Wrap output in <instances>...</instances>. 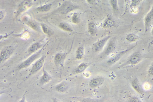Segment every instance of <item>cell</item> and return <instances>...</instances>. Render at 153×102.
Instances as JSON below:
<instances>
[{
	"mask_svg": "<svg viewBox=\"0 0 153 102\" xmlns=\"http://www.w3.org/2000/svg\"><path fill=\"white\" fill-rule=\"evenodd\" d=\"M79 6L69 1H65L59 7L58 10L61 14H67L74 11L79 9Z\"/></svg>",
	"mask_w": 153,
	"mask_h": 102,
	"instance_id": "obj_1",
	"label": "cell"
},
{
	"mask_svg": "<svg viewBox=\"0 0 153 102\" xmlns=\"http://www.w3.org/2000/svg\"><path fill=\"white\" fill-rule=\"evenodd\" d=\"M48 43V42H47L40 50L33 53V54L20 64L17 67L18 69L20 70L29 66L33 62L39 57L43 49Z\"/></svg>",
	"mask_w": 153,
	"mask_h": 102,
	"instance_id": "obj_2",
	"label": "cell"
},
{
	"mask_svg": "<svg viewBox=\"0 0 153 102\" xmlns=\"http://www.w3.org/2000/svg\"><path fill=\"white\" fill-rule=\"evenodd\" d=\"M142 58V55L140 51H135L131 54L125 63L122 66H123L126 65H135L141 61Z\"/></svg>",
	"mask_w": 153,
	"mask_h": 102,
	"instance_id": "obj_3",
	"label": "cell"
},
{
	"mask_svg": "<svg viewBox=\"0 0 153 102\" xmlns=\"http://www.w3.org/2000/svg\"><path fill=\"white\" fill-rule=\"evenodd\" d=\"M33 4V0H24L18 5L15 12L16 17L31 7Z\"/></svg>",
	"mask_w": 153,
	"mask_h": 102,
	"instance_id": "obj_4",
	"label": "cell"
},
{
	"mask_svg": "<svg viewBox=\"0 0 153 102\" xmlns=\"http://www.w3.org/2000/svg\"><path fill=\"white\" fill-rule=\"evenodd\" d=\"M145 32L150 28L153 23V5L151 9L146 14L144 19Z\"/></svg>",
	"mask_w": 153,
	"mask_h": 102,
	"instance_id": "obj_5",
	"label": "cell"
},
{
	"mask_svg": "<svg viewBox=\"0 0 153 102\" xmlns=\"http://www.w3.org/2000/svg\"><path fill=\"white\" fill-rule=\"evenodd\" d=\"M46 56L42 55L32 66L29 72L30 75L34 74L39 71L43 66Z\"/></svg>",
	"mask_w": 153,
	"mask_h": 102,
	"instance_id": "obj_6",
	"label": "cell"
},
{
	"mask_svg": "<svg viewBox=\"0 0 153 102\" xmlns=\"http://www.w3.org/2000/svg\"><path fill=\"white\" fill-rule=\"evenodd\" d=\"M110 37L111 36H106L95 42L94 45V51L96 52L100 51Z\"/></svg>",
	"mask_w": 153,
	"mask_h": 102,
	"instance_id": "obj_7",
	"label": "cell"
},
{
	"mask_svg": "<svg viewBox=\"0 0 153 102\" xmlns=\"http://www.w3.org/2000/svg\"><path fill=\"white\" fill-rule=\"evenodd\" d=\"M134 46H134L119 52L114 57L108 60L107 61V63L109 64H111L115 63L118 61L124 54L132 49Z\"/></svg>",
	"mask_w": 153,
	"mask_h": 102,
	"instance_id": "obj_8",
	"label": "cell"
},
{
	"mask_svg": "<svg viewBox=\"0 0 153 102\" xmlns=\"http://www.w3.org/2000/svg\"><path fill=\"white\" fill-rule=\"evenodd\" d=\"M115 22L113 19L110 16H108L104 19L102 24V27L105 28L114 27Z\"/></svg>",
	"mask_w": 153,
	"mask_h": 102,
	"instance_id": "obj_9",
	"label": "cell"
},
{
	"mask_svg": "<svg viewBox=\"0 0 153 102\" xmlns=\"http://www.w3.org/2000/svg\"><path fill=\"white\" fill-rule=\"evenodd\" d=\"M104 81V78L102 77H97L89 82V86L91 88H95L100 85Z\"/></svg>",
	"mask_w": 153,
	"mask_h": 102,
	"instance_id": "obj_10",
	"label": "cell"
},
{
	"mask_svg": "<svg viewBox=\"0 0 153 102\" xmlns=\"http://www.w3.org/2000/svg\"><path fill=\"white\" fill-rule=\"evenodd\" d=\"M43 75L40 79V83L44 84L48 83L52 79L50 74L45 70L44 67L42 69Z\"/></svg>",
	"mask_w": 153,
	"mask_h": 102,
	"instance_id": "obj_11",
	"label": "cell"
},
{
	"mask_svg": "<svg viewBox=\"0 0 153 102\" xmlns=\"http://www.w3.org/2000/svg\"><path fill=\"white\" fill-rule=\"evenodd\" d=\"M42 44L39 42H35L31 45L28 48L27 51L30 54L34 53L37 51L42 48Z\"/></svg>",
	"mask_w": 153,
	"mask_h": 102,
	"instance_id": "obj_12",
	"label": "cell"
},
{
	"mask_svg": "<svg viewBox=\"0 0 153 102\" xmlns=\"http://www.w3.org/2000/svg\"><path fill=\"white\" fill-rule=\"evenodd\" d=\"M87 30L90 35L92 36H94L97 31V27L95 23L93 22H89L88 25Z\"/></svg>",
	"mask_w": 153,
	"mask_h": 102,
	"instance_id": "obj_13",
	"label": "cell"
},
{
	"mask_svg": "<svg viewBox=\"0 0 153 102\" xmlns=\"http://www.w3.org/2000/svg\"><path fill=\"white\" fill-rule=\"evenodd\" d=\"M115 48V44L113 40L110 41L104 51L103 54L105 55H108L113 52Z\"/></svg>",
	"mask_w": 153,
	"mask_h": 102,
	"instance_id": "obj_14",
	"label": "cell"
},
{
	"mask_svg": "<svg viewBox=\"0 0 153 102\" xmlns=\"http://www.w3.org/2000/svg\"><path fill=\"white\" fill-rule=\"evenodd\" d=\"M131 85L133 89L138 94L142 95L143 92L136 79H134L131 82Z\"/></svg>",
	"mask_w": 153,
	"mask_h": 102,
	"instance_id": "obj_15",
	"label": "cell"
},
{
	"mask_svg": "<svg viewBox=\"0 0 153 102\" xmlns=\"http://www.w3.org/2000/svg\"><path fill=\"white\" fill-rule=\"evenodd\" d=\"M59 28L62 30L69 32L73 31V29L70 25L65 22H61L59 25Z\"/></svg>",
	"mask_w": 153,
	"mask_h": 102,
	"instance_id": "obj_16",
	"label": "cell"
},
{
	"mask_svg": "<svg viewBox=\"0 0 153 102\" xmlns=\"http://www.w3.org/2000/svg\"><path fill=\"white\" fill-rule=\"evenodd\" d=\"M52 7V4L50 3L47 4L37 7L36 10L40 12H45L49 11Z\"/></svg>",
	"mask_w": 153,
	"mask_h": 102,
	"instance_id": "obj_17",
	"label": "cell"
},
{
	"mask_svg": "<svg viewBox=\"0 0 153 102\" xmlns=\"http://www.w3.org/2000/svg\"><path fill=\"white\" fill-rule=\"evenodd\" d=\"M68 85L67 83L63 81L57 85L55 87L57 91L59 92H63L65 91L68 89Z\"/></svg>",
	"mask_w": 153,
	"mask_h": 102,
	"instance_id": "obj_18",
	"label": "cell"
},
{
	"mask_svg": "<svg viewBox=\"0 0 153 102\" xmlns=\"http://www.w3.org/2000/svg\"><path fill=\"white\" fill-rule=\"evenodd\" d=\"M84 48L83 46H80L78 47L76 52V58L80 60L82 59L84 56Z\"/></svg>",
	"mask_w": 153,
	"mask_h": 102,
	"instance_id": "obj_19",
	"label": "cell"
},
{
	"mask_svg": "<svg viewBox=\"0 0 153 102\" xmlns=\"http://www.w3.org/2000/svg\"><path fill=\"white\" fill-rule=\"evenodd\" d=\"M25 23L28 26L33 30L36 31H39V27L37 24L33 21L29 19L25 20Z\"/></svg>",
	"mask_w": 153,
	"mask_h": 102,
	"instance_id": "obj_20",
	"label": "cell"
},
{
	"mask_svg": "<svg viewBox=\"0 0 153 102\" xmlns=\"http://www.w3.org/2000/svg\"><path fill=\"white\" fill-rule=\"evenodd\" d=\"M89 64L86 63H83L79 65L75 70V73L78 74L83 71L88 66Z\"/></svg>",
	"mask_w": 153,
	"mask_h": 102,
	"instance_id": "obj_21",
	"label": "cell"
},
{
	"mask_svg": "<svg viewBox=\"0 0 153 102\" xmlns=\"http://www.w3.org/2000/svg\"><path fill=\"white\" fill-rule=\"evenodd\" d=\"M139 39L138 36L134 33H130L127 35L126 37V40L130 42H134Z\"/></svg>",
	"mask_w": 153,
	"mask_h": 102,
	"instance_id": "obj_22",
	"label": "cell"
},
{
	"mask_svg": "<svg viewBox=\"0 0 153 102\" xmlns=\"http://www.w3.org/2000/svg\"><path fill=\"white\" fill-rule=\"evenodd\" d=\"M71 20L72 23L75 24H78L80 21V17L78 13H74L71 17Z\"/></svg>",
	"mask_w": 153,
	"mask_h": 102,
	"instance_id": "obj_23",
	"label": "cell"
},
{
	"mask_svg": "<svg viewBox=\"0 0 153 102\" xmlns=\"http://www.w3.org/2000/svg\"><path fill=\"white\" fill-rule=\"evenodd\" d=\"M41 26L43 32L47 35H51L52 33V31L50 28L46 24L44 23H41Z\"/></svg>",
	"mask_w": 153,
	"mask_h": 102,
	"instance_id": "obj_24",
	"label": "cell"
},
{
	"mask_svg": "<svg viewBox=\"0 0 153 102\" xmlns=\"http://www.w3.org/2000/svg\"><path fill=\"white\" fill-rule=\"evenodd\" d=\"M110 4L112 9L114 10L118 9L117 0H109Z\"/></svg>",
	"mask_w": 153,
	"mask_h": 102,
	"instance_id": "obj_25",
	"label": "cell"
},
{
	"mask_svg": "<svg viewBox=\"0 0 153 102\" xmlns=\"http://www.w3.org/2000/svg\"><path fill=\"white\" fill-rule=\"evenodd\" d=\"M65 57V54L61 53H58L55 56L54 60L56 62L59 63Z\"/></svg>",
	"mask_w": 153,
	"mask_h": 102,
	"instance_id": "obj_26",
	"label": "cell"
},
{
	"mask_svg": "<svg viewBox=\"0 0 153 102\" xmlns=\"http://www.w3.org/2000/svg\"><path fill=\"white\" fill-rule=\"evenodd\" d=\"M143 0H131V3L130 5L131 9L136 8L140 3Z\"/></svg>",
	"mask_w": 153,
	"mask_h": 102,
	"instance_id": "obj_27",
	"label": "cell"
},
{
	"mask_svg": "<svg viewBox=\"0 0 153 102\" xmlns=\"http://www.w3.org/2000/svg\"><path fill=\"white\" fill-rule=\"evenodd\" d=\"M30 36V33L27 31H24L21 34L17 35V36L20 37L24 39H27Z\"/></svg>",
	"mask_w": 153,
	"mask_h": 102,
	"instance_id": "obj_28",
	"label": "cell"
},
{
	"mask_svg": "<svg viewBox=\"0 0 153 102\" xmlns=\"http://www.w3.org/2000/svg\"><path fill=\"white\" fill-rule=\"evenodd\" d=\"M129 101L130 102H141V100L135 96H131L129 97Z\"/></svg>",
	"mask_w": 153,
	"mask_h": 102,
	"instance_id": "obj_29",
	"label": "cell"
},
{
	"mask_svg": "<svg viewBox=\"0 0 153 102\" xmlns=\"http://www.w3.org/2000/svg\"><path fill=\"white\" fill-rule=\"evenodd\" d=\"M149 74L151 76H153V62L150 66L148 70Z\"/></svg>",
	"mask_w": 153,
	"mask_h": 102,
	"instance_id": "obj_30",
	"label": "cell"
},
{
	"mask_svg": "<svg viewBox=\"0 0 153 102\" xmlns=\"http://www.w3.org/2000/svg\"><path fill=\"white\" fill-rule=\"evenodd\" d=\"M87 3L91 5H95L97 3V0H86Z\"/></svg>",
	"mask_w": 153,
	"mask_h": 102,
	"instance_id": "obj_31",
	"label": "cell"
},
{
	"mask_svg": "<svg viewBox=\"0 0 153 102\" xmlns=\"http://www.w3.org/2000/svg\"><path fill=\"white\" fill-rule=\"evenodd\" d=\"M5 14V12L3 10H1L0 11V20L1 21L4 18Z\"/></svg>",
	"mask_w": 153,
	"mask_h": 102,
	"instance_id": "obj_32",
	"label": "cell"
},
{
	"mask_svg": "<svg viewBox=\"0 0 153 102\" xmlns=\"http://www.w3.org/2000/svg\"><path fill=\"white\" fill-rule=\"evenodd\" d=\"M13 32H11L10 34H6L5 35H0V40H1V39H3L4 38H7V37L9 36L11 34H12Z\"/></svg>",
	"mask_w": 153,
	"mask_h": 102,
	"instance_id": "obj_33",
	"label": "cell"
},
{
	"mask_svg": "<svg viewBox=\"0 0 153 102\" xmlns=\"http://www.w3.org/2000/svg\"><path fill=\"white\" fill-rule=\"evenodd\" d=\"M151 34L152 35H153V27H152L151 30Z\"/></svg>",
	"mask_w": 153,
	"mask_h": 102,
	"instance_id": "obj_34",
	"label": "cell"
}]
</instances>
